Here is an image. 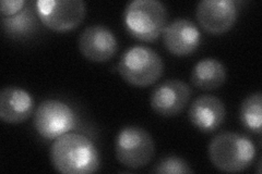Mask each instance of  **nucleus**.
Masks as SVG:
<instances>
[{"label": "nucleus", "instance_id": "obj_3", "mask_svg": "<svg viewBox=\"0 0 262 174\" xmlns=\"http://www.w3.org/2000/svg\"><path fill=\"white\" fill-rule=\"evenodd\" d=\"M124 22L131 36L154 41L166 27L167 9L159 0H134L126 7Z\"/></svg>", "mask_w": 262, "mask_h": 174}, {"label": "nucleus", "instance_id": "obj_10", "mask_svg": "<svg viewBox=\"0 0 262 174\" xmlns=\"http://www.w3.org/2000/svg\"><path fill=\"white\" fill-rule=\"evenodd\" d=\"M189 85L179 80H168L153 89L150 97L152 109L163 117H173L184 110L190 99Z\"/></svg>", "mask_w": 262, "mask_h": 174}, {"label": "nucleus", "instance_id": "obj_7", "mask_svg": "<svg viewBox=\"0 0 262 174\" xmlns=\"http://www.w3.org/2000/svg\"><path fill=\"white\" fill-rule=\"evenodd\" d=\"M36 10L45 27L56 32H67L83 21L86 8L82 0H38Z\"/></svg>", "mask_w": 262, "mask_h": 174}, {"label": "nucleus", "instance_id": "obj_16", "mask_svg": "<svg viewBox=\"0 0 262 174\" xmlns=\"http://www.w3.org/2000/svg\"><path fill=\"white\" fill-rule=\"evenodd\" d=\"M239 118L243 126L249 131L261 133L262 126V94L256 92L245 98L241 106Z\"/></svg>", "mask_w": 262, "mask_h": 174}, {"label": "nucleus", "instance_id": "obj_14", "mask_svg": "<svg viewBox=\"0 0 262 174\" xmlns=\"http://www.w3.org/2000/svg\"><path fill=\"white\" fill-rule=\"evenodd\" d=\"M38 20L36 3L27 2L18 13L11 16H3V30L11 38L24 39L36 32Z\"/></svg>", "mask_w": 262, "mask_h": 174}, {"label": "nucleus", "instance_id": "obj_1", "mask_svg": "<svg viewBox=\"0 0 262 174\" xmlns=\"http://www.w3.org/2000/svg\"><path fill=\"white\" fill-rule=\"evenodd\" d=\"M53 167L63 174H88L100 169L101 158L91 139L79 133L57 137L51 147Z\"/></svg>", "mask_w": 262, "mask_h": 174}, {"label": "nucleus", "instance_id": "obj_15", "mask_svg": "<svg viewBox=\"0 0 262 174\" xmlns=\"http://www.w3.org/2000/svg\"><path fill=\"white\" fill-rule=\"evenodd\" d=\"M227 72L224 64L214 58H206L196 63L191 72L192 85L203 90L215 89L225 82Z\"/></svg>", "mask_w": 262, "mask_h": 174}, {"label": "nucleus", "instance_id": "obj_8", "mask_svg": "<svg viewBox=\"0 0 262 174\" xmlns=\"http://www.w3.org/2000/svg\"><path fill=\"white\" fill-rule=\"evenodd\" d=\"M195 16L202 29L211 34H222L234 26L238 8L233 0H202L196 6Z\"/></svg>", "mask_w": 262, "mask_h": 174}, {"label": "nucleus", "instance_id": "obj_18", "mask_svg": "<svg viewBox=\"0 0 262 174\" xmlns=\"http://www.w3.org/2000/svg\"><path fill=\"white\" fill-rule=\"evenodd\" d=\"M24 0H2L0 3V11L3 16H11L18 13L26 6Z\"/></svg>", "mask_w": 262, "mask_h": 174}, {"label": "nucleus", "instance_id": "obj_2", "mask_svg": "<svg viewBox=\"0 0 262 174\" xmlns=\"http://www.w3.org/2000/svg\"><path fill=\"white\" fill-rule=\"evenodd\" d=\"M256 154V146L252 140L234 132H224L216 135L209 145V158L213 165L228 173L247 169Z\"/></svg>", "mask_w": 262, "mask_h": 174}, {"label": "nucleus", "instance_id": "obj_5", "mask_svg": "<svg viewBox=\"0 0 262 174\" xmlns=\"http://www.w3.org/2000/svg\"><path fill=\"white\" fill-rule=\"evenodd\" d=\"M115 153L117 160L127 168L145 167L154 156V140L146 130L139 127L121 129L116 137Z\"/></svg>", "mask_w": 262, "mask_h": 174}, {"label": "nucleus", "instance_id": "obj_12", "mask_svg": "<svg viewBox=\"0 0 262 174\" xmlns=\"http://www.w3.org/2000/svg\"><path fill=\"white\" fill-rule=\"evenodd\" d=\"M188 115L196 129L209 133L223 123L226 109L220 98L213 95H202L192 102Z\"/></svg>", "mask_w": 262, "mask_h": 174}, {"label": "nucleus", "instance_id": "obj_6", "mask_svg": "<svg viewBox=\"0 0 262 174\" xmlns=\"http://www.w3.org/2000/svg\"><path fill=\"white\" fill-rule=\"evenodd\" d=\"M78 115L72 108L58 99H46L35 111L34 127L46 139H56L77 128Z\"/></svg>", "mask_w": 262, "mask_h": 174}, {"label": "nucleus", "instance_id": "obj_4", "mask_svg": "<svg viewBox=\"0 0 262 174\" xmlns=\"http://www.w3.org/2000/svg\"><path fill=\"white\" fill-rule=\"evenodd\" d=\"M161 56L146 46L131 47L121 56L118 71L126 82L134 86L145 87L154 84L163 73Z\"/></svg>", "mask_w": 262, "mask_h": 174}, {"label": "nucleus", "instance_id": "obj_11", "mask_svg": "<svg viewBox=\"0 0 262 174\" xmlns=\"http://www.w3.org/2000/svg\"><path fill=\"white\" fill-rule=\"evenodd\" d=\"M164 45L176 56L192 54L201 43V33L195 24L187 19H177L163 31Z\"/></svg>", "mask_w": 262, "mask_h": 174}, {"label": "nucleus", "instance_id": "obj_9", "mask_svg": "<svg viewBox=\"0 0 262 174\" xmlns=\"http://www.w3.org/2000/svg\"><path fill=\"white\" fill-rule=\"evenodd\" d=\"M79 49L90 61L105 62L116 55L118 41L108 28L95 24L88 27L81 33Z\"/></svg>", "mask_w": 262, "mask_h": 174}, {"label": "nucleus", "instance_id": "obj_17", "mask_svg": "<svg viewBox=\"0 0 262 174\" xmlns=\"http://www.w3.org/2000/svg\"><path fill=\"white\" fill-rule=\"evenodd\" d=\"M153 172L162 174H182L193 173V170L183 158H179L177 156H168L155 164Z\"/></svg>", "mask_w": 262, "mask_h": 174}, {"label": "nucleus", "instance_id": "obj_13", "mask_svg": "<svg viewBox=\"0 0 262 174\" xmlns=\"http://www.w3.org/2000/svg\"><path fill=\"white\" fill-rule=\"evenodd\" d=\"M34 109V99L26 89L16 86L4 87L0 92V118L6 123H22Z\"/></svg>", "mask_w": 262, "mask_h": 174}]
</instances>
